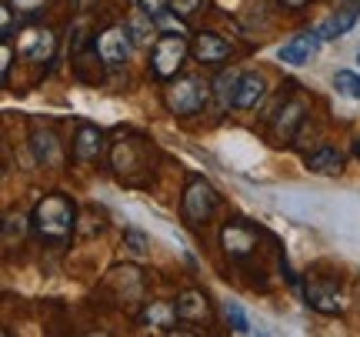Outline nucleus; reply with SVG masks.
Returning <instances> with one entry per match:
<instances>
[{
  "mask_svg": "<svg viewBox=\"0 0 360 337\" xmlns=\"http://www.w3.org/2000/svg\"><path fill=\"white\" fill-rule=\"evenodd\" d=\"M30 221H34V231H37L40 241L64 244L67 237L74 234V227H77V210H74V201L67 194H47L37 201Z\"/></svg>",
  "mask_w": 360,
  "mask_h": 337,
  "instance_id": "nucleus-1",
  "label": "nucleus"
},
{
  "mask_svg": "<svg viewBox=\"0 0 360 337\" xmlns=\"http://www.w3.org/2000/svg\"><path fill=\"white\" fill-rule=\"evenodd\" d=\"M207 101H210V84L204 77H193V74H187V77L177 74L167 84V91H164V104H167L170 114H177V117L200 114L207 107Z\"/></svg>",
  "mask_w": 360,
  "mask_h": 337,
  "instance_id": "nucleus-2",
  "label": "nucleus"
},
{
  "mask_svg": "<svg viewBox=\"0 0 360 337\" xmlns=\"http://www.w3.org/2000/svg\"><path fill=\"white\" fill-rule=\"evenodd\" d=\"M217 191H214V184L200 177V174H191L187 177V187H184V197H180V210H184V221L191 224V227H200L214 217V210H217Z\"/></svg>",
  "mask_w": 360,
  "mask_h": 337,
  "instance_id": "nucleus-3",
  "label": "nucleus"
},
{
  "mask_svg": "<svg viewBox=\"0 0 360 337\" xmlns=\"http://www.w3.org/2000/svg\"><path fill=\"white\" fill-rule=\"evenodd\" d=\"M187 53H191V44L184 40V34H164V37H157L154 51H150V74L157 80H174L180 74V67L187 61Z\"/></svg>",
  "mask_w": 360,
  "mask_h": 337,
  "instance_id": "nucleus-4",
  "label": "nucleus"
},
{
  "mask_svg": "<svg viewBox=\"0 0 360 337\" xmlns=\"http://www.w3.org/2000/svg\"><path fill=\"white\" fill-rule=\"evenodd\" d=\"M94 51L101 57V64L107 67H120L130 61V51H134V37H130L127 27H107L97 34L94 40Z\"/></svg>",
  "mask_w": 360,
  "mask_h": 337,
  "instance_id": "nucleus-5",
  "label": "nucleus"
},
{
  "mask_svg": "<svg viewBox=\"0 0 360 337\" xmlns=\"http://www.w3.org/2000/svg\"><path fill=\"white\" fill-rule=\"evenodd\" d=\"M114 170L120 181L137 184V170H150V157H147V144L143 141H120L114 147Z\"/></svg>",
  "mask_w": 360,
  "mask_h": 337,
  "instance_id": "nucleus-6",
  "label": "nucleus"
},
{
  "mask_svg": "<svg viewBox=\"0 0 360 337\" xmlns=\"http://www.w3.org/2000/svg\"><path fill=\"white\" fill-rule=\"evenodd\" d=\"M17 53L30 64H44L57 53V34L47 30V27H27L20 40H17Z\"/></svg>",
  "mask_w": 360,
  "mask_h": 337,
  "instance_id": "nucleus-7",
  "label": "nucleus"
},
{
  "mask_svg": "<svg viewBox=\"0 0 360 337\" xmlns=\"http://www.w3.org/2000/svg\"><path fill=\"white\" fill-rule=\"evenodd\" d=\"M304 120H307V101H304V97H290V101L274 114V120H270V137H274V144H290L297 127H300Z\"/></svg>",
  "mask_w": 360,
  "mask_h": 337,
  "instance_id": "nucleus-8",
  "label": "nucleus"
},
{
  "mask_svg": "<svg viewBox=\"0 0 360 337\" xmlns=\"http://www.w3.org/2000/svg\"><path fill=\"white\" fill-rule=\"evenodd\" d=\"M220 247H224L233 260L254 254V250H257V227H254V224H247V221L224 224V231H220Z\"/></svg>",
  "mask_w": 360,
  "mask_h": 337,
  "instance_id": "nucleus-9",
  "label": "nucleus"
},
{
  "mask_svg": "<svg viewBox=\"0 0 360 337\" xmlns=\"http://www.w3.org/2000/svg\"><path fill=\"white\" fill-rule=\"evenodd\" d=\"M191 53H193V61H197V64L220 67L227 57H231V44L220 37V34L200 30V34H193V40H191Z\"/></svg>",
  "mask_w": 360,
  "mask_h": 337,
  "instance_id": "nucleus-10",
  "label": "nucleus"
},
{
  "mask_svg": "<svg viewBox=\"0 0 360 337\" xmlns=\"http://www.w3.org/2000/svg\"><path fill=\"white\" fill-rule=\"evenodd\" d=\"M103 130L97 124H87V120H80L77 124V134H74V141H70V151H74V160L80 164H90V160H97L103 154Z\"/></svg>",
  "mask_w": 360,
  "mask_h": 337,
  "instance_id": "nucleus-11",
  "label": "nucleus"
},
{
  "mask_svg": "<svg viewBox=\"0 0 360 337\" xmlns=\"http://www.w3.org/2000/svg\"><path fill=\"white\" fill-rule=\"evenodd\" d=\"M304 298L314 311L321 314H340L344 311V298H340V291H337L334 281H307V291H304Z\"/></svg>",
  "mask_w": 360,
  "mask_h": 337,
  "instance_id": "nucleus-12",
  "label": "nucleus"
},
{
  "mask_svg": "<svg viewBox=\"0 0 360 337\" xmlns=\"http://www.w3.org/2000/svg\"><path fill=\"white\" fill-rule=\"evenodd\" d=\"M177 317L184 321V324H207L210 321V300H207L204 291H184L177 298Z\"/></svg>",
  "mask_w": 360,
  "mask_h": 337,
  "instance_id": "nucleus-13",
  "label": "nucleus"
},
{
  "mask_svg": "<svg viewBox=\"0 0 360 337\" xmlns=\"http://www.w3.org/2000/svg\"><path fill=\"white\" fill-rule=\"evenodd\" d=\"M317 47H321V34H317V30H304V34H297L294 40H287L281 47V61L283 64L300 67L317 53Z\"/></svg>",
  "mask_w": 360,
  "mask_h": 337,
  "instance_id": "nucleus-14",
  "label": "nucleus"
},
{
  "mask_svg": "<svg viewBox=\"0 0 360 337\" xmlns=\"http://www.w3.org/2000/svg\"><path fill=\"white\" fill-rule=\"evenodd\" d=\"M357 17H360V0H347V4H344V7L334 13V17H327L323 24H317V34H321V40L344 37L350 27L357 24Z\"/></svg>",
  "mask_w": 360,
  "mask_h": 337,
  "instance_id": "nucleus-15",
  "label": "nucleus"
},
{
  "mask_svg": "<svg viewBox=\"0 0 360 337\" xmlns=\"http://www.w3.org/2000/svg\"><path fill=\"white\" fill-rule=\"evenodd\" d=\"M30 151H34V157H37L44 167H60V164H64V147H60V141L53 137L51 130H40V124L34 127V134H30Z\"/></svg>",
  "mask_w": 360,
  "mask_h": 337,
  "instance_id": "nucleus-16",
  "label": "nucleus"
},
{
  "mask_svg": "<svg viewBox=\"0 0 360 337\" xmlns=\"http://www.w3.org/2000/svg\"><path fill=\"white\" fill-rule=\"evenodd\" d=\"M264 94H267V84H264L260 74H240L237 94H233V107L237 110H254L264 101Z\"/></svg>",
  "mask_w": 360,
  "mask_h": 337,
  "instance_id": "nucleus-17",
  "label": "nucleus"
},
{
  "mask_svg": "<svg viewBox=\"0 0 360 337\" xmlns=\"http://www.w3.org/2000/svg\"><path fill=\"white\" fill-rule=\"evenodd\" d=\"M307 170L323 174V177H337V174L344 170V154L334 151V147H321V151H314V154L307 157Z\"/></svg>",
  "mask_w": 360,
  "mask_h": 337,
  "instance_id": "nucleus-18",
  "label": "nucleus"
},
{
  "mask_svg": "<svg viewBox=\"0 0 360 337\" xmlns=\"http://www.w3.org/2000/svg\"><path fill=\"white\" fill-rule=\"evenodd\" d=\"M177 307L174 304H164V300H154V304H147V311L141 314V324H150V327H160V331H170V327L177 324Z\"/></svg>",
  "mask_w": 360,
  "mask_h": 337,
  "instance_id": "nucleus-19",
  "label": "nucleus"
},
{
  "mask_svg": "<svg viewBox=\"0 0 360 337\" xmlns=\"http://www.w3.org/2000/svg\"><path fill=\"white\" fill-rule=\"evenodd\" d=\"M27 227H34V221H27L24 214H7V221H4V244L13 247V241L20 244L27 237Z\"/></svg>",
  "mask_w": 360,
  "mask_h": 337,
  "instance_id": "nucleus-20",
  "label": "nucleus"
},
{
  "mask_svg": "<svg viewBox=\"0 0 360 337\" xmlns=\"http://www.w3.org/2000/svg\"><path fill=\"white\" fill-rule=\"evenodd\" d=\"M237 84H240V74L237 70H224L217 80H214V87H217V97L220 104H233V94H237Z\"/></svg>",
  "mask_w": 360,
  "mask_h": 337,
  "instance_id": "nucleus-21",
  "label": "nucleus"
},
{
  "mask_svg": "<svg viewBox=\"0 0 360 337\" xmlns=\"http://www.w3.org/2000/svg\"><path fill=\"white\" fill-rule=\"evenodd\" d=\"M337 91L344 94V97H354V101H360V77L357 74H350V70H337Z\"/></svg>",
  "mask_w": 360,
  "mask_h": 337,
  "instance_id": "nucleus-22",
  "label": "nucleus"
},
{
  "mask_svg": "<svg viewBox=\"0 0 360 337\" xmlns=\"http://www.w3.org/2000/svg\"><path fill=\"white\" fill-rule=\"evenodd\" d=\"M224 317H227V324H231L237 334H250V321H247L244 311H240L233 300H227V304H224Z\"/></svg>",
  "mask_w": 360,
  "mask_h": 337,
  "instance_id": "nucleus-23",
  "label": "nucleus"
},
{
  "mask_svg": "<svg viewBox=\"0 0 360 337\" xmlns=\"http://www.w3.org/2000/svg\"><path fill=\"white\" fill-rule=\"evenodd\" d=\"M7 4H11L20 17H27V20H37L40 13L47 11V0H7Z\"/></svg>",
  "mask_w": 360,
  "mask_h": 337,
  "instance_id": "nucleus-24",
  "label": "nucleus"
},
{
  "mask_svg": "<svg viewBox=\"0 0 360 337\" xmlns=\"http://www.w3.org/2000/svg\"><path fill=\"white\" fill-rule=\"evenodd\" d=\"M170 13H177V20H191L197 11H204L207 0H167Z\"/></svg>",
  "mask_w": 360,
  "mask_h": 337,
  "instance_id": "nucleus-25",
  "label": "nucleus"
},
{
  "mask_svg": "<svg viewBox=\"0 0 360 337\" xmlns=\"http://www.w3.org/2000/svg\"><path fill=\"white\" fill-rule=\"evenodd\" d=\"M124 247H130L134 254H147V247H150V241H147V234H141L137 227H130V231L124 234Z\"/></svg>",
  "mask_w": 360,
  "mask_h": 337,
  "instance_id": "nucleus-26",
  "label": "nucleus"
},
{
  "mask_svg": "<svg viewBox=\"0 0 360 337\" xmlns=\"http://www.w3.org/2000/svg\"><path fill=\"white\" fill-rule=\"evenodd\" d=\"M137 7H141V11L147 13L150 20H157L160 13H167V11H170V4H167V0H137Z\"/></svg>",
  "mask_w": 360,
  "mask_h": 337,
  "instance_id": "nucleus-27",
  "label": "nucleus"
},
{
  "mask_svg": "<svg viewBox=\"0 0 360 337\" xmlns=\"http://www.w3.org/2000/svg\"><path fill=\"white\" fill-rule=\"evenodd\" d=\"M0 17H4V24H0V37L11 40V34H13V7L11 4H4V7H0Z\"/></svg>",
  "mask_w": 360,
  "mask_h": 337,
  "instance_id": "nucleus-28",
  "label": "nucleus"
},
{
  "mask_svg": "<svg viewBox=\"0 0 360 337\" xmlns=\"http://www.w3.org/2000/svg\"><path fill=\"white\" fill-rule=\"evenodd\" d=\"M0 70H4V84H7V77H11V61H13V53H11V47H7V40H4V51H0Z\"/></svg>",
  "mask_w": 360,
  "mask_h": 337,
  "instance_id": "nucleus-29",
  "label": "nucleus"
},
{
  "mask_svg": "<svg viewBox=\"0 0 360 337\" xmlns=\"http://www.w3.org/2000/svg\"><path fill=\"white\" fill-rule=\"evenodd\" d=\"M281 7H287V11H300V7H307L310 0H277Z\"/></svg>",
  "mask_w": 360,
  "mask_h": 337,
  "instance_id": "nucleus-30",
  "label": "nucleus"
},
{
  "mask_svg": "<svg viewBox=\"0 0 360 337\" xmlns=\"http://www.w3.org/2000/svg\"><path fill=\"white\" fill-rule=\"evenodd\" d=\"M354 154L360 157V137H357V141H354Z\"/></svg>",
  "mask_w": 360,
  "mask_h": 337,
  "instance_id": "nucleus-31",
  "label": "nucleus"
},
{
  "mask_svg": "<svg viewBox=\"0 0 360 337\" xmlns=\"http://www.w3.org/2000/svg\"><path fill=\"white\" fill-rule=\"evenodd\" d=\"M357 64H360V53H357Z\"/></svg>",
  "mask_w": 360,
  "mask_h": 337,
  "instance_id": "nucleus-32",
  "label": "nucleus"
}]
</instances>
